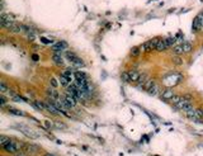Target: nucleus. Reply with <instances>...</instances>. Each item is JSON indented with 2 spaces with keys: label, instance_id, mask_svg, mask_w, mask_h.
I'll return each instance as SVG.
<instances>
[{
  "label": "nucleus",
  "instance_id": "2f4dec72",
  "mask_svg": "<svg viewBox=\"0 0 203 156\" xmlns=\"http://www.w3.org/2000/svg\"><path fill=\"white\" fill-rule=\"evenodd\" d=\"M121 78L125 80L126 83H130V76H128V71H125V73H122L121 75Z\"/></svg>",
  "mask_w": 203,
  "mask_h": 156
},
{
  "label": "nucleus",
  "instance_id": "f257e3e1",
  "mask_svg": "<svg viewBox=\"0 0 203 156\" xmlns=\"http://www.w3.org/2000/svg\"><path fill=\"white\" fill-rule=\"evenodd\" d=\"M20 149H23V143L17 141V140H10L3 147V150L6 151V152H9V154H17L18 151H20Z\"/></svg>",
  "mask_w": 203,
  "mask_h": 156
},
{
  "label": "nucleus",
  "instance_id": "bb28decb",
  "mask_svg": "<svg viewBox=\"0 0 203 156\" xmlns=\"http://www.w3.org/2000/svg\"><path fill=\"white\" fill-rule=\"evenodd\" d=\"M181 100H183V95H176V94H175V96H174V98H173V99L170 100V102H171V104L175 107V105H178V104H179V103L181 102Z\"/></svg>",
  "mask_w": 203,
  "mask_h": 156
},
{
  "label": "nucleus",
  "instance_id": "6e6552de",
  "mask_svg": "<svg viewBox=\"0 0 203 156\" xmlns=\"http://www.w3.org/2000/svg\"><path fill=\"white\" fill-rule=\"evenodd\" d=\"M202 28H203V14H199L193 19V29L196 32H198Z\"/></svg>",
  "mask_w": 203,
  "mask_h": 156
},
{
  "label": "nucleus",
  "instance_id": "473e14b6",
  "mask_svg": "<svg viewBox=\"0 0 203 156\" xmlns=\"http://www.w3.org/2000/svg\"><path fill=\"white\" fill-rule=\"evenodd\" d=\"M192 98H193V96L190 94H183V99L187 100V102H192Z\"/></svg>",
  "mask_w": 203,
  "mask_h": 156
},
{
  "label": "nucleus",
  "instance_id": "f8f14e48",
  "mask_svg": "<svg viewBox=\"0 0 203 156\" xmlns=\"http://www.w3.org/2000/svg\"><path fill=\"white\" fill-rule=\"evenodd\" d=\"M45 109H47V111H48L50 113H52L53 116H58V114H61V113L57 111V108L55 107V105H53L52 103H50L48 100H47V102H45Z\"/></svg>",
  "mask_w": 203,
  "mask_h": 156
},
{
  "label": "nucleus",
  "instance_id": "dca6fc26",
  "mask_svg": "<svg viewBox=\"0 0 203 156\" xmlns=\"http://www.w3.org/2000/svg\"><path fill=\"white\" fill-rule=\"evenodd\" d=\"M161 89H160V85H158V84H155L154 86L151 88V89L147 90V94L151 95V96H155V95H160L161 94Z\"/></svg>",
  "mask_w": 203,
  "mask_h": 156
},
{
  "label": "nucleus",
  "instance_id": "72a5a7b5",
  "mask_svg": "<svg viewBox=\"0 0 203 156\" xmlns=\"http://www.w3.org/2000/svg\"><path fill=\"white\" fill-rule=\"evenodd\" d=\"M0 99H1V107H5L6 105V98H5V95H0Z\"/></svg>",
  "mask_w": 203,
  "mask_h": 156
},
{
  "label": "nucleus",
  "instance_id": "b1692460",
  "mask_svg": "<svg viewBox=\"0 0 203 156\" xmlns=\"http://www.w3.org/2000/svg\"><path fill=\"white\" fill-rule=\"evenodd\" d=\"M12 140V138L10 137H8V136H5V134H1V136H0V146H1V147H4V146H5L6 145V143L8 142H9Z\"/></svg>",
  "mask_w": 203,
  "mask_h": 156
},
{
  "label": "nucleus",
  "instance_id": "e433bc0d",
  "mask_svg": "<svg viewBox=\"0 0 203 156\" xmlns=\"http://www.w3.org/2000/svg\"><path fill=\"white\" fill-rule=\"evenodd\" d=\"M32 58H33V60H35V61H38V60H40V56H38V55H37V53H33V56H32Z\"/></svg>",
  "mask_w": 203,
  "mask_h": 156
},
{
  "label": "nucleus",
  "instance_id": "20e7f679",
  "mask_svg": "<svg viewBox=\"0 0 203 156\" xmlns=\"http://www.w3.org/2000/svg\"><path fill=\"white\" fill-rule=\"evenodd\" d=\"M63 100H65V105L67 109H74L76 107V99L75 96H73L71 94H69V93H66V94H63Z\"/></svg>",
  "mask_w": 203,
  "mask_h": 156
},
{
  "label": "nucleus",
  "instance_id": "f03ea898",
  "mask_svg": "<svg viewBox=\"0 0 203 156\" xmlns=\"http://www.w3.org/2000/svg\"><path fill=\"white\" fill-rule=\"evenodd\" d=\"M65 57H66L67 60H69L74 66H76V67H83L84 65H85V64H84V61L81 60V58H80V57L78 56V55L74 53V52L67 51V52L65 53Z\"/></svg>",
  "mask_w": 203,
  "mask_h": 156
},
{
  "label": "nucleus",
  "instance_id": "7ed1b4c3",
  "mask_svg": "<svg viewBox=\"0 0 203 156\" xmlns=\"http://www.w3.org/2000/svg\"><path fill=\"white\" fill-rule=\"evenodd\" d=\"M18 129L22 132L24 136H27L29 138H37L38 136H40V133H37L35 129H32L31 127H27V126H20V127H18Z\"/></svg>",
  "mask_w": 203,
  "mask_h": 156
},
{
  "label": "nucleus",
  "instance_id": "aec40b11",
  "mask_svg": "<svg viewBox=\"0 0 203 156\" xmlns=\"http://www.w3.org/2000/svg\"><path fill=\"white\" fill-rule=\"evenodd\" d=\"M150 78H149V75L147 74H141V78H140V80H138V85H140V88H142L143 85H145V83L149 80Z\"/></svg>",
  "mask_w": 203,
  "mask_h": 156
},
{
  "label": "nucleus",
  "instance_id": "423d86ee",
  "mask_svg": "<svg viewBox=\"0 0 203 156\" xmlns=\"http://www.w3.org/2000/svg\"><path fill=\"white\" fill-rule=\"evenodd\" d=\"M175 109H176V111H181V112H188L189 111V109H192L193 108V105H192V102H187V100H181V102L179 103V104H178V105H175V107H174Z\"/></svg>",
  "mask_w": 203,
  "mask_h": 156
},
{
  "label": "nucleus",
  "instance_id": "c9c22d12",
  "mask_svg": "<svg viewBox=\"0 0 203 156\" xmlns=\"http://www.w3.org/2000/svg\"><path fill=\"white\" fill-rule=\"evenodd\" d=\"M41 42H43V43H51V40L45 38V37H41Z\"/></svg>",
  "mask_w": 203,
  "mask_h": 156
},
{
  "label": "nucleus",
  "instance_id": "58836bf2",
  "mask_svg": "<svg viewBox=\"0 0 203 156\" xmlns=\"http://www.w3.org/2000/svg\"><path fill=\"white\" fill-rule=\"evenodd\" d=\"M45 156H55V155H52V154H45Z\"/></svg>",
  "mask_w": 203,
  "mask_h": 156
},
{
  "label": "nucleus",
  "instance_id": "0eeeda50",
  "mask_svg": "<svg viewBox=\"0 0 203 156\" xmlns=\"http://www.w3.org/2000/svg\"><path fill=\"white\" fill-rule=\"evenodd\" d=\"M67 47H69L67 42H65V41H58L55 45H52V51L53 52H61L62 53Z\"/></svg>",
  "mask_w": 203,
  "mask_h": 156
},
{
  "label": "nucleus",
  "instance_id": "1a4fd4ad",
  "mask_svg": "<svg viewBox=\"0 0 203 156\" xmlns=\"http://www.w3.org/2000/svg\"><path fill=\"white\" fill-rule=\"evenodd\" d=\"M52 61L57 66H61V67L65 66V60H63L61 52H53V55H52Z\"/></svg>",
  "mask_w": 203,
  "mask_h": 156
},
{
  "label": "nucleus",
  "instance_id": "f704fd0d",
  "mask_svg": "<svg viewBox=\"0 0 203 156\" xmlns=\"http://www.w3.org/2000/svg\"><path fill=\"white\" fill-rule=\"evenodd\" d=\"M15 156H27V152L25 151H18L17 154H14Z\"/></svg>",
  "mask_w": 203,
  "mask_h": 156
},
{
  "label": "nucleus",
  "instance_id": "4468645a",
  "mask_svg": "<svg viewBox=\"0 0 203 156\" xmlns=\"http://www.w3.org/2000/svg\"><path fill=\"white\" fill-rule=\"evenodd\" d=\"M23 150L27 154H36L38 151V147L36 145H29V143H24L23 145Z\"/></svg>",
  "mask_w": 203,
  "mask_h": 156
},
{
  "label": "nucleus",
  "instance_id": "4c0bfd02",
  "mask_svg": "<svg viewBox=\"0 0 203 156\" xmlns=\"http://www.w3.org/2000/svg\"><path fill=\"white\" fill-rule=\"evenodd\" d=\"M27 37H28L29 41H33V40H35V35H29V36H27Z\"/></svg>",
  "mask_w": 203,
  "mask_h": 156
},
{
  "label": "nucleus",
  "instance_id": "4be33fe9",
  "mask_svg": "<svg viewBox=\"0 0 203 156\" xmlns=\"http://www.w3.org/2000/svg\"><path fill=\"white\" fill-rule=\"evenodd\" d=\"M155 84H156V83L154 81V80H152V79H149V80H147V81L145 83V85H143V86H142V89L147 91V90H149V89H151V88H152V86H154V85H155Z\"/></svg>",
  "mask_w": 203,
  "mask_h": 156
},
{
  "label": "nucleus",
  "instance_id": "cd10ccee",
  "mask_svg": "<svg viewBox=\"0 0 203 156\" xmlns=\"http://www.w3.org/2000/svg\"><path fill=\"white\" fill-rule=\"evenodd\" d=\"M183 45V50H184V53H188L192 51V48H193V46L190 42H184V43H181Z\"/></svg>",
  "mask_w": 203,
  "mask_h": 156
},
{
  "label": "nucleus",
  "instance_id": "9b49d317",
  "mask_svg": "<svg viewBox=\"0 0 203 156\" xmlns=\"http://www.w3.org/2000/svg\"><path fill=\"white\" fill-rule=\"evenodd\" d=\"M128 76H130V83H138L140 78H141V73H138L136 70H130Z\"/></svg>",
  "mask_w": 203,
  "mask_h": 156
},
{
  "label": "nucleus",
  "instance_id": "a211bd4d",
  "mask_svg": "<svg viewBox=\"0 0 203 156\" xmlns=\"http://www.w3.org/2000/svg\"><path fill=\"white\" fill-rule=\"evenodd\" d=\"M168 48H169V46H168L166 42H165V40H161V41H160V43L158 45V47H156V51L163 52V51H165V50H168Z\"/></svg>",
  "mask_w": 203,
  "mask_h": 156
},
{
  "label": "nucleus",
  "instance_id": "7c9ffc66",
  "mask_svg": "<svg viewBox=\"0 0 203 156\" xmlns=\"http://www.w3.org/2000/svg\"><path fill=\"white\" fill-rule=\"evenodd\" d=\"M50 86H52V88H56L58 86V81L56 80V78H53V76H51V79H50Z\"/></svg>",
  "mask_w": 203,
  "mask_h": 156
},
{
  "label": "nucleus",
  "instance_id": "412c9836",
  "mask_svg": "<svg viewBox=\"0 0 203 156\" xmlns=\"http://www.w3.org/2000/svg\"><path fill=\"white\" fill-rule=\"evenodd\" d=\"M58 81H60V84H61V86H63V88H67V86H69L70 85V81H69V80H67L65 76H63V75L61 74L60 75V78H58Z\"/></svg>",
  "mask_w": 203,
  "mask_h": 156
},
{
  "label": "nucleus",
  "instance_id": "c85d7f7f",
  "mask_svg": "<svg viewBox=\"0 0 203 156\" xmlns=\"http://www.w3.org/2000/svg\"><path fill=\"white\" fill-rule=\"evenodd\" d=\"M8 90H9V86H8V84L5 81H0V91H1V94H4V93H6Z\"/></svg>",
  "mask_w": 203,
  "mask_h": 156
},
{
  "label": "nucleus",
  "instance_id": "a878e982",
  "mask_svg": "<svg viewBox=\"0 0 203 156\" xmlns=\"http://www.w3.org/2000/svg\"><path fill=\"white\" fill-rule=\"evenodd\" d=\"M8 111H9V113L13 116H24V112H22L20 109H17V108H9Z\"/></svg>",
  "mask_w": 203,
  "mask_h": 156
},
{
  "label": "nucleus",
  "instance_id": "6ab92c4d",
  "mask_svg": "<svg viewBox=\"0 0 203 156\" xmlns=\"http://www.w3.org/2000/svg\"><path fill=\"white\" fill-rule=\"evenodd\" d=\"M130 53H131V56H132V57H138L140 55H141V48H140L138 46H135V47L131 48Z\"/></svg>",
  "mask_w": 203,
  "mask_h": 156
},
{
  "label": "nucleus",
  "instance_id": "39448f33",
  "mask_svg": "<svg viewBox=\"0 0 203 156\" xmlns=\"http://www.w3.org/2000/svg\"><path fill=\"white\" fill-rule=\"evenodd\" d=\"M160 96H161L163 100L170 102V100L175 96V93L173 91V89H170V88H165V89H163V91H161V94H160Z\"/></svg>",
  "mask_w": 203,
  "mask_h": 156
},
{
  "label": "nucleus",
  "instance_id": "ddd939ff",
  "mask_svg": "<svg viewBox=\"0 0 203 156\" xmlns=\"http://www.w3.org/2000/svg\"><path fill=\"white\" fill-rule=\"evenodd\" d=\"M140 48H141V51L142 52H146V53H149V52H152L155 50V47L150 43V41H147L145 42V43H142L141 46H140Z\"/></svg>",
  "mask_w": 203,
  "mask_h": 156
},
{
  "label": "nucleus",
  "instance_id": "c756f323",
  "mask_svg": "<svg viewBox=\"0 0 203 156\" xmlns=\"http://www.w3.org/2000/svg\"><path fill=\"white\" fill-rule=\"evenodd\" d=\"M62 75L63 76H65L67 80H69V81L71 83L73 81V78H74V75H73V73H71V70H66L65 73H62Z\"/></svg>",
  "mask_w": 203,
  "mask_h": 156
},
{
  "label": "nucleus",
  "instance_id": "f3484780",
  "mask_svg": "<svg viewBox=\"0 0 203 156\" xmlns=\"http://www.w3.org/2000/svg\"><path fill=\"white\" fill-rule=\"evenodd\" d=\"M173 55H174V56H181V55H184L183 45H175L174 47H173Z\"/></svg>",
  "mask_w": 203,
  "mask_h": 156
},
{
  "label": "nucleus",
  "instance_id": "9d476101",
  "mask_svg": "<svg viewBox=\"0 0 203 156\" xmlns=\"http://www.w3.org/2000/svg\"><path fill=\"white\" fill-rule=\"evenodd\" d=\"M6 29H8V31H9L10 33H20V32H22V29H20V24L13 22V20H10V22L8 23Z\"/></svg>",
  "mask_w": 203,
  "mask_h": 156
},
{
  "label": "nucleus",
  "instance_id": "2eb2a0df",
  "mask_svg": "<svg viewBox=\"0 0 203 156\" xmlns=\"http://www.w3.org/2000/svg\"><path fill=\"white\" fill-rule=\"evenodd\" d=\"M47 94H48V96H50V99H53V100H57V99H60V96H58V93H57V90L55 89V88H52V86H50V88H47Z\"/></svg>",
  "mask_w": 203,
  "mask_h": 156
},
{
  "label": "nucleus",
  "instance_id": "393cba45",
  "mask_svg": "<svg viewBox=\"0 0 203 156\" xmlns=\"http://www.w3.org/2000/svg\"><path fill=\"white\" fill-rule=\"evenodd\" d=\"M165 40V42L168 43V46L169 47H174L175 46V37H173V36H170V37H166V38H164Z\"/></svg>",
  "mask_w": 203,
  "mask_h": 156
},
{
  "label": "nucleus",
  "instance_id": "5701e85b",
  "mask_svg": "<svg viewBox=\"0 0 203 156\" xmlns=\"http://www.w3.org/2000/svg\"><path fill=\"white\" fill-rule=\"evenodd\" d=\"M171 61H173V64H174L175 66H181L184 64L183 62V58H181V56H174L171 58Z\"/></svg>",
  "mask_w": 203,
  "mask_h": 156
}]
</instances>
